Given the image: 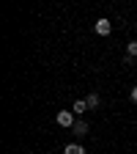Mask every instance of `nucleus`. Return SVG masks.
Masks as SVG:
<instances>
[{
    "label": "nucleus",
    "instance_id": "f257e3e1",
    "mask_svg": "<svg viewBox=\"0 0 137 154\" xmlns=\"http://www.w3.org/2000/svg\"><path fill=\"white\" fill-rule=\"evenodd\" d=\"M55 121H58V127H66V129H71L77 121H74V113L71 110H61V113H58L55 116Z\"/></svg>",
    "mask_w": 137,
    "mask_h": 154
},
{
    "label": "nucleus",
    "instance_id": "f03ea898",
    "mask_svg": "<svg viewBox=\"0 0 137 154\" xmlns=\"http://www.w3.org/2000/svg\"><path fill=\"white\" fill-rule=\"evenodd\" d=\"M110 30H112V22H110L107 17L96 19V33H99V36H110Z\"/></svg>",
    "mask_w": 137,
    "mask_h": 154
},
{
    "label": "nucleus",
    "instance_id": "7ed1b4c3",
    "mask_svg": "<svg viewBox=\"0 0 137 154\" xmlns=\"http://www.w3.org/2000/svg\"><path fill=\"white\" fill-rule=\"evenodd\" d=\"M85 110H88V102H85V99H77V102L71 105V113H74V116H82Z\"/></svg>",
    "mask_w": 137,
    "mask_h": 154
},
{
    "label": "nucleus",
    "instance_id": "20e7f679",
    "mask_svg": "<svg viewBox=\"0 0 137 154\" xmlns=\"http://www.w3.org/2000/svg\"><path fill=\"white\" fill-rule=\"evenodd\" d=\"M63 154H85V149H82L80 143H69V146L63 149Z\"/></svg>",
    "mask_w": 137,
    "mask_h": 154
},
{
    "label": "nucleus",
    "instance_id": "39448f33",
    "mask_svg": "<svg viewBox=\"0 0 137 154\" xmlns=\"http://www.w3.org/2000/svg\"><path fill=\"white\" fill-rule=\"evenodd\" d=\"M71 132H74V135H85V132H88V124H85V121H77V124L71 127Z\"/></svg>",
    "mask_w": 137,
    "mask_h": 154
},
{
    "label": "nucleus",
    "instance_id": "423d86ee",
    "mask_svg": "<svg viewBox=\"0 0 137 154\" xmlns=\"http://www.w3.org/2000/svg\"><path fill=\"white\" fill-rule=\"evenodd\" d=\"M126 58H132V61L137 58V42H129L126 44Z\"/></svg>",
    "mask_w": 137,
    "mask_h": 154
},
{
    "label": "nucleus",
    "instance_id": "0eeeda50",
    "mask_svg": "<svg viewBox=\"0 0 137 154\" xmlns=\"http://www.w3.org/2000/svg\"><path fill=\"white\" fill-rule=\"evenodd\" d=\"M85 102H88V107H99V96H96V94H91Z\"/></svg>",
    "mask_w": 137,
    "mask_h": 154
},
{
    "label": "nucleus",
    "instance_id": "6e6552de",
    "mask_svg": "<svg viewBox=\"0 0 137 154\" xmlns=\"http://www.w3.org/2000/svg\"><path fill=\"white\" fill-rule=\"evenodd\" d=\"M129 96H132V102H134V105H137V85H134V88H132V94H129Z\"/></svg>",
    "mask_w": 137,
    "mask_h": 154
}]
</instances>
